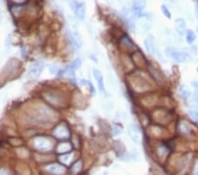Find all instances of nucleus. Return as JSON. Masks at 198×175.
I'll return each mask as SVG.
<instances>
[{
  "label": "nucleus",
  "mask_w": 198,
  "mask_h": 175,
  "mask_svg": "<svg viewBox=\"0 0 198 175\" xmlns=\"http://www.w3.org/2000/svg\"><path fill=\"white\" fill-rule=\"evenodd\" d=\"M71 35H72V39L73 40V42L75 43V45L78 48H80V46L82 45V38H81V35H79V33L77 30H74V31L71 32Z\"/></svg>",
  "instance_id": "obj_16"
},
{
  "label": "nucleus",
  "mask_w": 198,
  "mask_h": 175,
  "mask_svg": "<svg viewBox=\"0 0 198 175\" xmlns=\"http://www.w3.org/2000/svg\"><path fill=\"white\" fill-rule=\"evenodd\" d=\"M14 6H22L27 3L28 0H10Z\"/></svg>",
  "instance_id": "obj_27"
},
{
  "label": "nucleus",
  "mask_w": 198,
  "mask_h": 175,
  "mask_svg": "<svg viewBox=\"0 0 198 175\" xmlns=\"http://www.w3.org/2000/svg\"><path fill=\"white\" fill-rule=\"evenodd\" d=\"M179 93L182 96V97H184V98H188L190 97V90L186 85H182L179 88Z\"/></svg>",
  "instance_id": "obj_19"
},
{
  "label": "nucleus",
  "mask_w": 198,
  "mask_h": 175,
  "mask_svg": "<svg viewBox=\"0 0 198 175\" xmlns=\"http://www.w3.org/2000/svg\"><path fill=\"white\" fill-rule=\"evenodd\" d=\"M60 76H64V77H69V78H75V71L74 69L71 67H67L64 69L62 70L60 73Z\"/></svg>",
  "instance_id": "obj_17"
},
{
  "label": "nucleus",
  "mask_w": 198,
  "mask_h": 175,
  "mask_svg": "<svg viewBox=\"0 0 198 175\" xmlns=\"http://www.w3.org/2000/svg\"><path fill=\"white\" fill-rule=\"evenodd\" d=\"M161 11L163 12V14L167 18V19H171L172 18V14L169 11V9L166 6H161Z\"/></svg>",
  "instance_id": "obj_24"
},
{
  "label": "nucleus",
  "mask_w": 198,
  "mask_h": 175,
  "mask_svg": "<svg viewBox=\"0 0 198 175\" xmlns=\"http://www.w3.org/2000/svg\"><path fill=\"white\" fill-rule=\"evenodd\" d=\"M180 132L183 135H189L191 133V129L186 122L182 121L180 124Z\"/></svg>",
  "instance_id": "obj_20"
},
{
  "label": "nucleus",
  "mask_w": 198,
  "mask_h": 175,
  "mask_svg": "<svg viewBox=\"0 0 198 175\" xmlns=\"http://www.w3.org/2000/svg\"><path fill=\"white\" fill-rule=\"evenodd\" d=\"M186 39L188 43H193L195 40V34L192 30H188L186 35Z\"/></svg>",
  "instance_id": "obj_23"
},
{
  "label": "nucleus",
  "mask_w": 198,
  "mask_h": 175,
  "mask_svg": "<svg viewBox=\"0 0 198 175\" xmlns=\"http://www.w3.org/2000/svg\"><path fill=\"white\" fill-rule=\"evenodd\" d=\"M144 45H145V48L147 50V51L150 53V54H154V52H155V47H154V42H153V39L151 36L148 37L145 39L144 41Z\"/></svg>",
  "instance_id": "obj_15"
},
{
  "label": "nucleus",
  "mask_w": 198,
  "mask_h": 175,
  "mask_svg": "<svg viewBox=\"0 0 198 175\" xmlns=\"http://www.w3.org/2000/svg\"><path fill=\"white\" fill-rule=\"evenodd\" d=\"M197 72H198V68H197Z\"/></svg>",
  "instance_id": "obj_32"
},
{
  "label": "nucleus",
  "mask_w": 198,
  "mask_h": 175,
  "mask_svg": "<svg viewBox=\"0 0 198 175\" xmlns=\"http://www.w3.org/2000/svg\"><path fill=\"white\" fill-rule=\"evenodd\" d=\"M195 14H196L197 19H198V5H196V6H195Z\"/></svg>",
  "instance_id": "obj_31"
},
{
  "label": "nucleus",
  "mask_w": 198,
  "mask_h": 175,
  "mask_svg": "<svg viewBox=\"0 0 198 175\" xmlns=\"http://www.w3.org/2000/svg\"><path fill=\"white\" fill-rule=\"evenodd\" d=\"M10 172L7 170V169H5V168H2V169H0V174H7L9 173Z\"/></svg>",
  "instance_id": "obj_28"
},
{
  "label": "nucleus",
  "mask_w": 198,
  "mask_h": 175,
  "mask_svg": "<svg viewBox=\"0 0 198 175\" xmlns=\"http://www.w3.org/2000/svg\"><path fill=\"white\" fill-rule=\"evenodd\" d=\"M53 135L58 140H67L71 136V132L65 124H60L53 130Z\"/></svg>",
  "instance_id": "obj_2"
},
{
  "label": "nucleus",
  "mask_w": 198,
  "mask_h": 175,
  "mask_svg": "<svg viewBox=\"0 0 198 175\" xmlns=\"http://www.w3.org/2000/svg\"><path fill=\"white\" fill-rule=\"evenodd\" d=\"M43 70V65L40 62H37V63H34V65H32V67H30L29 71H28V76L30 78H38L41 72Z\"/></svg>",
  "instance_id": "obj_8"
},
{
  "label": "nucleus",
  "mask_w": 198,
  "mask_h": 175,
  "mask_svg": "<svg viewBox=\"0 0 198 175\" xmlns=\"http://www.w3.org/2000/svg\"><path fill=\"white\" fill-rule=\"evenodd\" d=\"M42 96L44 99L52 105L59 106L63 104V97L58 92L46 91L42 93Z\"/></svg>",
  "instance_id": "obj_4"
},
{
  "label": "nucleus",
  "mask_w": 198,
  "mask_h": 175,
  "mask_svg": "<svg viewBox=\"0 0 198 175\" xmlns=\"http://www.w3.org/2000/svg\"><path fill=\"white\" fill-rule=\"evenodd\" d=\"M80 65H81V60H80L79 58H78V59H76V60H74V61L72 62V64L71 65V67L75 70V69L79 68V67H80Z\"/></svg>",
  "instance_id": "obj_26"
},
{
  "label": "nucleus",
  "mask_w": 198,
  "mask_h": 175,
  "mask_svg": "<svg viewBox=\"0 0 198 175\" xmlns=\"http://www.w3.org/2000/svg\"><path fill=\"white\" fill-rule=\"evenodd\" d=\"M94 75L95 80L97 81L99 90L102 93H104V91H105V85H104V80H103V75H102L101 72L97 70V69H94Z\"/></svg>",
  "instance_id": "obj_11"
},
{
  "label": "nucleus",
  "mask_w": 198,
  "mask_h": 175,
  "mask_svg": "<svg viewBox=\"0 0 198 175\" xmlns=\"http://www.w3.org/2000/svg\"><path fill=\"white\" fill-rule=\"evenodd\" d=\"M45 170L50 173H56V174H62L65 172L66 169L64 165H62L60 164H51L46 166Z\"/></svg>",
  "instance_id": "obj_10"
},
{
  "label": "nucleus",
  "mask_w": 198,
  "mask_h": 175,
  "mask_svg": "<svg viewBox=\"0 0 198 175\" xmlns=\"http://www.w3.org/2000/svg\"><path fill=\"white\" fill-rule=\"evenodd\" d=\"M192 86H193L194 90H195V98L198 102V81H193Z\"/></svg>",
  "instance_id": "obj_25"
},
{
  "label": "nucleus",
  "mask_w": 198,
  "mask_h": 175,
  "mask_svg": "<svg viewBox=\"0 0 198 175\" xmlns=\"http://www.w3.org/2000/svg\"><path fill=\"white\" fill-rule=\"evenodd\" d=\"M171 1H173V0H171Z\"/></svg>",
  "instance_id": "obj_33"
},
{
  "label": "nucleus",
  "mask_w": 198,
  "mask_h": 175,
  "mask_svg": "<svg viewBox=\"0 0 198 175\" xmlns=\"http://www.w3.org/2000/svg\"><path fill=\"white\" fill-rule=\"evenodd\" d=\"M21 52H22V57H23V58H26V51H25V49H24V48H22Z\"/></svg>",
  "instance_id": "obj_30"
},
{
  "label": "nucleus",
  "mask_w": 198,
  "mask_h": 175,
  "mask_svg": "<svg viewBox=\"0 0 198 175\" xmlns=\"http://www.w3.org/2000/svg\"><path fill=\"white\" fill-rule=\"evenodd\" d=\"M145 6H146L145 0H134L133 5H132V11H133V14H135L138 17L141 16Z\"/></svg>",
  "instance_id": "obj_7"
},
{
  "label": "nucleus",
  "mask_w": 198,
  "mask_h": 175,
  "mask_svg": "<svg viewBox=\"0 0 198 175\" xmlns=\"http://www.w3.org/2000/svg\"><path fill=\"white\" fill-rule=\"evenodd\" d=\"M19 67V62L17 59H11L5 67L3 74L9 76L10 74H12L15 70H17Z\"/></svg>",
  "instance_id": "obj_9"
},
{
  "label": "nucleus",
  "mask_w": 198,
  "mask_h": 175,
  "mask_svg": "<svg viewBox=\"0 0 198 175\" xmlns=\"http://www.w3.org/2000/svg\"><path fill=\"white\" fill-rule=\"evenodd\" d=\"M129 135L131 140L136 143H141L142 142V133L138 126L136 125H131L129 127Z\"/></svg>",
  "instance_id": "obj_5"
},
{
  "label": "nucleus",
  "mask_w": 198,
  "mask_h": 175,
  "mask_svg": "<svg viewBox=\"0 0 198 175\" xmlns=\"http://www.w3.org/2000/svg\"><path fill=\"white\" fill-rule=\"evenodd\" d=\"M148 69H149V72L151 73V74L152 75V77L155 79V81L159 83H161L162 82V75L161 74L153 67V65H148Z\"/></svg>",
  "instance_id": "obj_14"
},
{
  "label": "nucleus",
  "mask_w": 198,
  "mask_h": 175,
  "mask_svg": "<svg viewBox=\"0 0 198 175\" xmlns=\"http://www.w3.org/2000/svg\"><path fill=\"white\" fill-rule=\"evenodd\" d=\"M188 113L192 117V119L198 121V107H196V106L191 107L188 111Z\"/></svg>",
  "instance_id": "obj_21"
},
{
  "label": "nucleus",
  "mask_w": 198,
  "mask_h": 175,
  "mask_svg": "<svg viewBox=\"0 0 198 175\" xmlns=\"http://www.w3.org/2000/svg\"><path fill=\"white\" fill-rule=\"evenodd\" d=\"M82 169V161H77L75 164H73L71 167V171L73 173L78 172Z\"/></svg>",
  "instance_id": "obj_22"
},
{
  "label": "nucleus",
  "mask_w": 198,
  "mask_h": 175,
  "mask_svg": "<svg viewBox=\"0 0 198 175\" xmlns=\"http://www.w3.org/2000/svg\"><path fill=\"white\" fill-rule=\"evenodd\" d=\"M175 30L181 35H183L186 33V23L183 19H178L175 20Z\"/></svg>",
  "instance_id": "obj_12"
},
{
  "label": "nucleus",
  "mask_w": 198,
  "mask_h": 175,
  "mask_svg": "<svg viewBox=\"0 0 198 175\" xmlns=\"http://www.w3.org/2000/svg\"><path fill=\"white\" fill-rule=\"evenodd\" d=\"M75 15L79 19H83L85 16V5L84 3H78L76 0L71 5Z\"/></svg>",
  "instance_id": "obj_6"
},
{
  "label": "nucleus",
  "mask_w": 198,
  "mask_h": 175,
  "mask_svg": "<svg viewBox=\"0 0 198 175\" xmlns=\"http://www.w3.org/2000/svg\"><path fill=\"white\" fill-rule=\"evenodd\" d=\"M73 154H70V153H65V154H61L59 157V159L62 163L64 165H69L70 162L72 161L73 159Z\"/></svg>",
  "instance_id": "obj_18"
},
{
  "label": "nucleus",
  "mask_w": 198,
  "mask_h": 175,
  "mask_svg": "<svg viewBox=\"0 0 198 175\" xmlns=\"http://www.w3.org/2000/svg\"><path fill=\"white\" fill-rule=\"evenodd\" d=\"M194 173L198 174V162H196V164L194 167Z\"/></svg>",
  "instance_id": "obj_29"
},
{
  "label": "nucleus",
  "mask_w": 198,
  "mask_h": 175,
  "mask_svg": "<svg viewBox=\"0 0 198 175\" xmlns=\"http://www.w3.org/2000/svg\"><path fill=\"white\" fill-rule=\"evenodd\" d=\"M72 149V146L70 142H62L60 143L57 148H56V152L59 155L61 154H65V153H69Z\"/></svg>",
  "instance_id": "obj_13"
},
{
  "label": "nucleus",
  "mask_w": 198,
  "mask_h": 175,
  "mask_svg": "<svg viewBox=\"0 0 198 175\" xmlns=\"http://www.w3.org/2000/svg\"><path fill=\"white\" fill-rule=\"evenodd\" d=\"M166 52L168 57L173 58V60L177 61V62H186L188 59V53L177 50V49H173V48H167L166 50Z\"/></svg>",
  "instance_id": "obj_3"
},
{
  "label": "nucleus",
  "mask_w": 198,
  "mask_h": 175,
  "mask_svg": "<svg viewBox=\"0 0 198 175\" xmlns=\"http://www.w3.org/2000/svg\"><path fill=\"white\" fill-rule=\"evenodd\" d=\"M32 145L34 149L39 152L45 153L50 151L53 149V142L45 136H36L32 141Z\"/></svg>",
  "instance_id": "obj_1"
}]
</instances>
